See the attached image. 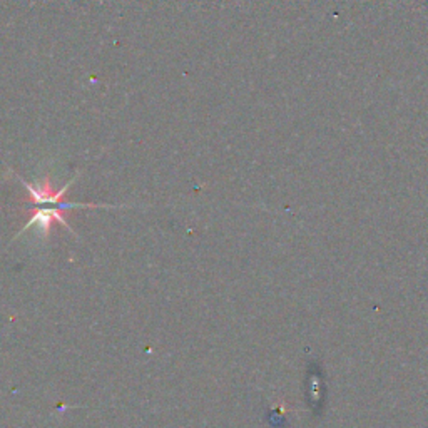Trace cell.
<instances>
[{"instance_id": "6da1fadb", "label": "cell", "mask_w": 428, "mask_h": 428, "mask_svg": "<svg viewBox=\"0 0 428 428\" xmlns=\"http://www.w3.org/2000/svg\"><path fill=\"white\" fill-rule=\"evenodd\" d=\"M24 186L29 191V204H34V206L41 208V206H51V208H62L66 209V211H71V209H84V208H114V206H97V204H82V203H64V196L67 193V189L74 181L67 183L64 188L59 189V191H56V189L52 188V181L51 178L46 176L42 179L41 183L37 184V186H32V184H29L27 181H24L21 179Z\"/></svg>"}, {"instance_id": "7a4b0ae2", "label": "cell", "mask_w": 428, "mask_h": 428, "mask_svg": "<svg viewBox=\"0 0 428 428\" xmlns=\"http://www.w3.org/2000/svg\"><path fill=\"white\" fill-rule=\"evenodd\" d=\"M66 209L62 208H34V214L31 220L27 221V225L24 226V230L21 231V235H24V231H27L29 228L36 226L37 233H42L44 238L49 236V231H51V228L54 223H61L62 226L67 228L72 235H74V231H72V228L69 226V223H67V218L64 216Z\"/></svg>"}]
</instances>
